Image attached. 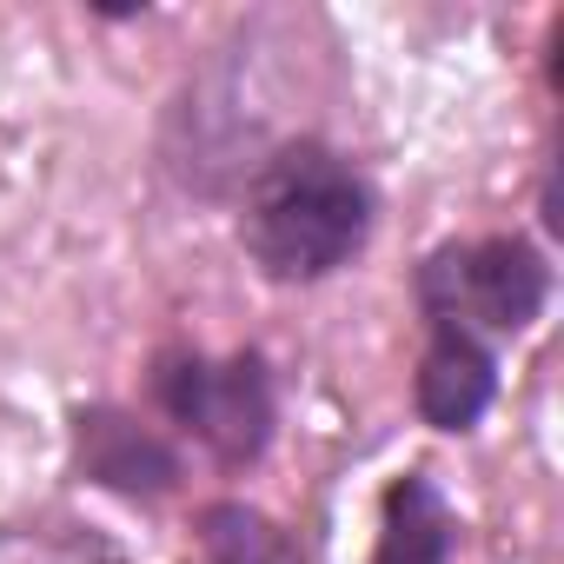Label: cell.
Returning <instances> with one entry per match:
<instances>
[{"label":"cell","instance_id":"cell-6","mask_svg":"<svg viewBox=\"0 0 564 564\" xmlns=\"http://www.w3.org/2000/svg\"><path fill=\"white\" fill-rule=\"evenodd\" d=\"M458 557V511L432 471H399L379 491V538L372 564H452Z\"/></svg>","mask_w":564,"mask_h":564},{"label":"cell","instance_id":"cell-8","mask_svg":"<svg viewBox=\"0 0 564 564\" xmlns=\"http://www.w3.org/2000/svg\"><path fill=\"white\" fill-rule=\"evenodd\" d=\"M0 564H140V557L87 518H8L0 524Z\"/></svg>","mask_w":564,"mask_h":564},{"label":"cell","instance_id":"cell-5","mask_svg":"<svg viewBox=\"0 0 564 564\" xmlns=\"http://www.w3.org/2000/svg\"><path fill=\"white\" fill-rule=\"evenodd\" d=\"M412 405L432 432H478L485 412L498 405V346L452 333V326H425V352L412 372Z\"/></svg>","mask_w":564,"mask_h":564},{"label":"cell","instance_id":"cell-4","mask_svg":"<svg viewBox=\"0 0 564 564\" xmlns=\"http://www.w3.org/2000/svg\"><path fill=\"white\" fill-rule=\"evenodd\" d=\"M67 458H74V478H87V485H100L113 498H133V505L173 498L180 478H186L180 445L160 438L127 405H107V399L67 412Z\"/></svg>","mask_w":564,"mask_h":564},{"label":"cell","instance_id":"cell-1","mask_svg":"<svg viewBox=\"0 0 564 564\" xmlns=\"http://www.w3.org/2000/svg\"><path fill=\"white\" fill-rule=\"evenodd\" d=\"M379 193L372 180L326 140L300 133L279 140L265 160H252L239 186L232 232L259 279L272 286H319L339 265H352L372 239Z\"/></svg>","mask_w":564,"mask_h":564},{"label":"cell","instance_id":"cell-7","mask_svg":"<svg viewBox=\"0 0 564 564\" xmlns=\"http://www.w3.org/2000/svg\"><path fill=\"white\" fill-rule=\"evenodd\" d=\"M180 564H306L300 538L265 518L259 505H239V498H219L193 518V551Z\"/></svg>","mask_w":564,"mask_h":564},{"label":"cell","instance_id":"cell-2","mask_svg":"<svg viewBox=\"0 0 564 564\" xmlns=\"http://www.w3.org/2000/svg\"><path fill=\"white\" fill-rule=\"evenodd\" d=\"M412 306L425 326H452V333H471L485 346L518 339L551 306V259L524 232L445 239L412 272Z\"/></svg>","mask_w":564,"mask_h":564},{"label":"cell","instance_id":"cell-3","mask_svg":"<svg viewBox=\"0 0 564 564\" xmlns=\"http://www.w3.org/2000/svg\"><path fill=\"white\" fill-rule=\"evenodd\" d=\"M153 405L226 471H246L265 458L279 425V392L265 352H199V346H160L153 352Z\"/></svg>","mask_w":564,"mask_h":564}]
</instances>
